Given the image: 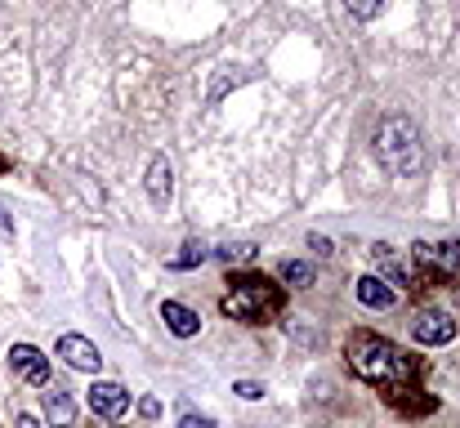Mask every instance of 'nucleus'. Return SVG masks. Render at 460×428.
Instances as JSON below:
<instances>
[{
	"mask_svg": "<svg viewBox=\"0 0 460 428\" xmlns=\"http://www.w3.org/2000/svg\"><path fill=\"white\" fill-rule=\"evenodd\" d=\"M349 371L376 389H402L416 380V357H407L394 339L380 335H358L349 344Z\"/></svg>",
	"mask_w": 460,
	"mask_h": 428,
	"instance_id": "f257e3e1",
	"label": "nucleus"
},
{
	"mask_svg": "<svg viewBox=\"0 0 460 428\" xmlns=\"http://www.w3.org/2000/svg\"><path fill=\"white\" fill-rule=\"evenodd\" d=\"M376 156L380 165L394 174V179H416L425 170V143H420V130L407 121V117H385L376 126Z\"/></svg>",
	"mask_w": 460,
	"mask_h": 428,
	"instance_id": "f03ea898",
	"label": "nucleus"
},
{
	"mask_svg": "<svg viewBox=\"0 0 460 428\" xmlns=\"http://www.w3.org/2000/svg\"><path fill=\"white\" fill-rule=\"evenodd\" d=\"M224 317L233 321H269L278 308H282V285H273V277H260V273H246V277H233L228 282V294L219 299Z\"/></svg>",
	"mask_w": 460,
	"mask_h": 428,
	"instance_id": "7ed1b4c3",
	"label": "nucleus"
},
{
	"mask_svg": "<svg viewBox=\"0 0 460 428\" xmlns=\"http://www.w3.org/2000/svg\"><path fill=\"white\" fill-rule=\"evenodd\" d=\"M411 259H416V268L425 273V282L460 277V241H438V246L420 241V246L411 250Z\"/></svg>",
	"mask_w": 460,
	"mask_h": 428,
	"instance_id": "20e7f679",
	"label": "nucleus"
},
{
	"mask_svg": "<svg viewBox=\"0 0 460 428\" xmlns=\"http://www.w3.org/2000/svg\"><path fill=\"white\" fill-rule=\"evenodd\" d=\"M456 330L460 326L452 321V312H443V308H420L416 321H411V335H416V344H425V348H443V344H452Z\"/></svg>",
	"mask_w": 460,
	"mask_h": 428,
	"instance_id": "39448f33",
	"label": "nucleus"
},
{
	"mask_svg": "<svg viewBox=\"0 0 460 428\" xmlns=\"http://www.w3.org/2000/svg\"><path fill=\"white\" fill-rule=\"evenodd\" d=\"M9 366H13V375H18L22 384H31V389H45V384H49V357H45L36 344H13V348H9Z\"/></svg>",
	"mask_w": 460,
	"mask_h": 428,
	"instance_id": "423d86ee",
	"label": "nucleus"
},
{
	"mask_svg": "<svg viewBox=\"0 0 460 428\" xmlns=\"http://www.w3.org/2000/svg\"><path fill=\"white\" fill-rule=\"evenodd\" d=\"M85 402H90V411L103 415V420H121V415L130 411V393H126L121 384H112V380H94V384L85 389Z\"/></svg>",
	"mask_w": 460,
	"mask_h": 428,
	"instance_id": "0eeeda50",
	"label": "nucleus"
},
{
	"mask_svg": "<svg viewBox=\"0 0 460 428\" xmlns=\"http://www.w3.org/2000/svg\"><path fill=\"white\" fill-rule=\"evenodd\" d=\"M58 357H63L72 371H81V375H99V366H103V353H99L94 339H85V335H58Z\"/></svg>",
	"mask_w": 460,
	"mask_h": 428,
	"instance_id": "6e6552de",
	"label": "nucleus"
},
{
	"mask_svg": "<svg viewBox=\"0 0 460 428\" xmlns=\"http://www.w3.org/2000/svg\"><path fill=\"white\" fill-rule=\"evenodd\" d=\"M161 321H165V330H170V335H179V339H192V335L201 330V317H197L192 308L174 303V299H165V303H161Z\"/></svg>",
	"mask_w": 460,
	"mask_h": 428,
	"instance_id": "1a4fd4ad",
	"label": "nucleus"
},
{
	"mask_svg": "<svg viewBox=\"0 0 460 428\" xmlns=\"http://www.w3.org/2000/svg\"><path fill=\"white\" fill-rule=\"evenodd\" d=\"M358 303H362V308L385 312V308H394V303H398V294H394V285H385L380 277H362V282H358Z\"/></svg>",
	"mask_w": 460,
	"mask_h": 428,
	"instance_id": "9d476101",
	"label": "nucleus"
},
{
	"mask_svg": "<svg viewBox=\"0 0 460 428\" xmlns=\"http://www.w3.org/2000/svg\"><path fill=\"white\" fill-rule=\"evenodd\" d=\"M45 415H49V424L54 428H72L76 424V402L58 389V393H45Z\"/></svg>",
	"mask_w": 460,
	"mask_h": 428,
	"instance_id": "9b49d317",
	"label": "nucleus"
},
{
	"mask_svg": "<svg viewBox=\"0 0 460 428\" xmlns=\"http://www.w3.org/2000/svg\"><path fill=\"white\" fill-rule=\"evenodd\" d=\"M170 188H174L170 161H165V156H153V165H148V197H153V201H170Z\"/></svg>",
	"mask_w": 460,
	"mask_h": 428,
	"instance_id": "f8f14e48",
	"label": "nucleus"
},
{
	"mask_svg": "<svg viewBox=\"0 0 460 428\" xmlns=\"http://www.w3.org/2000/svg\"><path fill=\"white\" fill-rule=\"evenodd\" d=\"M201 264H206V246H201V241H183V246H179V255H170V259H165V268H170V273H192V268H201Z\"/></svg>",
	"mask_w": 460,
	"mask_h": 428,
	"instance_id": "ddd939ff",
	"label": "nucleus"
},
{
	"mask_svg": "<svg viewBox=\"0 0 460 428\" xmlns=\"http://www.w3.org/2000/svg\"><path fill=\"white\" fill-rule=\"evenodd\" d=\"M371 259H376V268H380V282L385 285H407L411 277L398 268V259H394V246H376L371 250Z\"/></svg>",
	"mask_w": 460,
	"mask_h": 428,
	"instance_id": "4468645a",
	"label": "nucleus"
},
{
	"mask_svg": "<svg viewBox=\"0 0 460 428\" xmlns=\"http://www.w3.org/2000/svg\"><path fill=\"white\" fill-rule=\"evenodd\" d=\"M278 273H282L287 285H313V264H308V259H287Z\"/></svg>",
	"mask_w": 460,
	"mask_h": 428,
	"instance_id": "2eb2a0df",
	"label": "nucleus"
},
{
	"mask_svg": "<svg viewBox=\"0 0 460 428\" xmlns=\"http://www.w3.org/2000/svg\"><path fill=\"white\" fill-rule=\"evenodd\" d=\"M344 9H349L358 22H371V18L385 9V0H344Z\"/></svg>",
	"mask_w": 460,
	"mask_h": 428,
	"instance_id": "dca6fc26",
	"label": "nucleus"
},
{
	"mask_svg": "<svg viewBox=\"0 0 460 428\" xmlns=\"http://www.w3.org/2000/svg\"><path fill=\"white\" fill-rule=\"evenodd\" d=\"M215 255H219L224 264H246V259L255 255V246H251V241H237V246H219Z\"/></svg>",
	"mask_w": 460,
	"mask_h": 428,
	"instance_id": "f3484780",
	"label": "nucleus"
},
{
	"mask_svg": "<svg viewBox=\"0 0 460 428\" xmlns=\"http://www.w3.org/2000/svg\"><path fill=\"white\" fill-rule=\"evenodd\" d=\"M233 393H237L242 402H260V397H264V384H260V380H237Z\"/></svg>",
	"mask_w": 460,
	"mask_h": 428,
	"instance_id": "a211bd4d",
	"label": "nucleus"
},
{
	"mask_svg": "<svg viewBox=\"0 0 460 428\" xmlns=\"http://www.w3.org/2000/svg\"><path fill=\"white\" fill-rule=\"evenodd\" d=\"M179 428H219V420H210V415H192V411H188V415L179 420Z\"/></svg>",
	"mask_w": 460,
	"mask_h": 428,
	"instance_id": "6ab92c4d",
	"label": "nucleus"
},
{
	"mask_svg": "<svg viewBox=\"0 0 460 428\" xmlns=\"http://www.w3.org/2000/svg\"><path fill=\"white\" fill-rule=\"evenodd\" d=\"M139 415H144V420H156V415H161V402H156V397H144V402H139Z\"/></svg>",
	"mask_w": 460,
	"mask_h": 428,
	"instance_id": "aec40b11",
	"label": "nucleus"
},
{
	"mask_svg": "<svg viewBox=\"0 0 460 428\" xmlns=\"http://www.w3.org/2000/svg\"><path fill=\"white\" fill-rule=\"evenodd\" d=\"M308 246H313V250H317V255H335V250H331V241H326V237H308Z\"/></svg>",
	"mask_w": 460,
	"mask_h": 428,
	"instance_id": "412c9836",
	"label": "nucleus"
},
{
	"mask_svg": "<svg viewBox=\"0 0 460 428\" xmlns=\"http://www.w3.org/2000/svg\"><path fill=\"white\" fill-rule=\"evenodd\" d=\"M13 428H40V420H36V415H27V411H22V415H18V420H13Z\"/></svg>",
	"mask_w": 460,
	"mask_h": 428,
	"instance_id": "4be33fe9",
	"label": "nucleus"
},
{
	"mask_svg": "<svg viewBox=\"0 0 460 428\" xmlns=\"http://www.w3.org/2000/svg\"><path fill=\"white\" fill-rule=\"evenodd\" d=\"M0 228H4V232H9V228H13V219H9V214H4V210H0Z\"/></svg>",
	"mask_w": 460,
	"mask_h": 428,
	"instance_id": "5701e85b",
	"label": "nucleus"
},
{
	"mask_svg": "<svg viewBox=\"0 0 460 428\" xmlns=\"http://www.w3.org/2000/svg\"><path fill=\"white\" fill-rule=\"evenodd\" d=\"M0 170H4V161H0Z\"/></svg>",
	"mask_w": 460,
	"mask_h": 428,
	"instance_id": "b1692460",
	"label": "nucleus"
},
{
	"mask_svg": "<svg viewBox=\"0 0 460 428\" xmlns=\"http://www.w3.org/2000/svg\"><path fill=\"white\" fill-rule=\"evenodd\" d=\"M108 428H117V424H108Z\"/></svg>",
	"mask_w": 460,
	"mask_h": 428,
	"instance_id": "393cba45",
	"label": "nucleus"
}]
</instances>
